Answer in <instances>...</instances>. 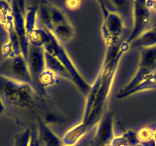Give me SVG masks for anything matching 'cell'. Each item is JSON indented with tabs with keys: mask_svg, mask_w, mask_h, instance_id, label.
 Instances as JSON below:
<instances>
[{
	"mask_svg": "<svg viewBox=\"0 0 156 146\" xmlns=\"http://www.w3.org/2000/svg\"><path fill=\"white\" fill-rule=\"evenodd\" d=\"M129 46L130 45L127 43L126 41H124L107 49L102 64V68L104 69L105 71L104 77L98 90L91 111L87 119L84 122V123L86 124L90 128L98 122L102 117L103 107L112 90L119 63L122 56L129 50Z\"/></svg>",
	"mask_w": 156,
	"mask_h": 146,
	"instance_id": "obj_1",
	"label": "cell"
},
{
	"mask_svg": "<svg viewBox=\"0 0 156 146\" xmlns=\"http://www.w3.org/2000/svg\"><path fill=\"white\" fill-rule=\"evenodd\" d=\"M49 34H50V40L43 46L44 50L55 56L64 66V68L67 69L68 72L70 74L71 77L73 79V84L81 92L88 93L90 89V85L88 84L85 78L83 77V75L78 71L73 60L68 54L65 48L63 47V44H61L51 32H49Z\"/></svg>",
	"mask_w": 156,
	"mask_h": 146,
	"instance_id": "obj_2",
	"label": "cell"
},
{
	"mask_svg": "<svg viewBox=\"0 0 156 146\" xmlns=\"http://www.w3.org/2000/svg\"><path fill=\"white\" fill-rule=\"evenodd\" d=\"M102 14L101 33L107 48L118 44L124 28V20L119 15L109 12L105 7L103 2H98Z\"/></svg>",
	"mask_w": 156,
	"mask_h": 146,
	"instance_id": "obj_3",
	"label": "cell"
},
{
	"mask_svg": "<svg viewBox=\"0 0 156 146\" xmlns=\"http://www.w3.org/2000/svg\"><path fill=\"white\" fill-rule=\"evenodd\" d=\"M133 29L128 39L125 41L129 45L135 41L141 34L143 33L144 32H146V27L148 26L151 20L150 7L147 6L146 2H133Z\"/></svg>",
	"mask_w": 156,
	"mask_h": 146,
	"instance_id": "obj_4",
	"label": "cell"
},
{
	"mask_svg": "<svg viewBox=\"0 0 156 146\" xmlns=\"http://www.w3.org/2000/svg\"><path fill=\"white\" fill-rule=\"evenodd\" d=\"M114 119L111 113L102 115L98 122L94 136V146H107L114 139Z\"/></svg>",
	"mask_w": 156,
	"mask_h": 146,
	"instance_id": "obj_5",
	"label": "cell"
},
{
	"mask_svg": "<svg viewBox=\"0 0 156 146\" xmlns=\"http://www.w3.org/2000/svg\"><path fill=\"white\" fill-rule=\"evenodd\" d=\"M27 63L33 79L37 78L46 70V57L43 47H35L29 45Z\"/></svg>",
	"mask_w": 156,
	"mask_h": 146,
	"instance_id": "obj_6",
	"label": "cell"
},
{
	"mask_svg": "<svg viewBox=\"0 0 156 146\" xmlns=\"http://www.w3.org/2000/svg\"><path fill=\"white\" fill-rule=\"evenodd\" d=\"M37 146H63L62 139L57 136L45 122L37 119Z\"/></svg>",
	"mask_w": 156,
	"mask_h": 146,
	"instance_id": "obj_7",
	"label": "cell"
},
{
	"mask_svg": "<svg viewBox=\"0 0 156 146\" xmlns=\"http://www.w3.org/2000/svg\"><path fill=\"white\" fill-rule=\"evenodd\" d=\"M90 128L85 123L80 122L68 130L62 138L63 145H76L81 138L86 135Z\"/></svg>",
	"mask_w": 156,
	"mask_h": 146,
	"instance_id": "obj_8",
	"label": "cell"
},
{
	"mask_svg": "<svg viewBox=\"0 0 156 146\" xmlns=\"http://www.w3.org/2000/svg\"><path fill=\"white\" fill-rule=\"evenodd\" d=\"M51 33L53 34L55 37L58 40L61 44L66 43L68 41H71L74 35V30H73V25L68 20L64 22L59 23L56 24L51 29Z\"/></svg>",
	"mask_w": 156,
	"mask_h": 146,
	"instance_id": "obj_9",
	"label": "cell"
},
{
	"mask_svg": "<svg viewBox=\"0 0 156 146\" xmlns=\"http://www.w3.org/2000/svg\"><path fill=\"white\" fill-rule=\"evenodd\" d=\"M45 57H46V69L51 71L57 76H62L73 82V79L71 77L70 74L68 72L64 66L55 56L45 50Z\"/></svg>",
	"mask_w": 156,
	"mask_h": 146,
	"instance_id": "obj_10",
	"label": "cell"
},
{
	"mask_svg": "<svg viewBox=\"0 0 156 146\" xmlns=\"http://www.w3.org/2000/svg\"><path fill=\"white\" fill-rule=\"evenodd\" d=\"M155 85L156 75L152 74V75H150L149 77H147L146 79L142 80L141 82L139 83L138 85H136L135 87L133 88V89L129 90V91H127V92H118L116 94V98L119 100L124 99V98H126V97H129V96L133 95L134 93H136V92H139V91L150 89L151 88H153Z\"/></svg>",
	"mask_w": 156,
	"mask_h": 146,
	"instance_id": "obj_11",
	"label": "cell"
},
{
	"mask_svg": "<svg viewBox=\"0 0 156 146\" xmlns=\"http://www.w3.org/2000/svg\"><path fill=\"white\" fill-rule=\"evenodd\" d=\"M29 42L30 46L35 47H43L50 40L49 32L43 28H39V26L35 29L31 33L28 35Z\"/></svg>",
	"mask_w": 156,
	"mask_h": 146,
	"instance_id": "obj_12",
	"label": "cell"
},
{
	"mask_svg": "<svg viewBox=\"0 0 156 146\" xmlns=\"http://www.w3.org/2000/svg\"><path fill=\"white\" fill-rule=\"evenodd\" d=\"M131 44H133L136 46H142L143 48L156 46V29L146 30Z\"/></svg>",
	"mask_w": 156,
	"mask_h": 146,
	"instance_id": "obj_13",
	"label": "cell"
},
{
	"mask_svg": "<svg viewBox=\"0 0 156 146\" xmlns=\"http://www.w3.org/2000/svg\"><path fill=\"white\" fill-rule=\"evenodd\" d=\"M38 6H33L25 10V26L28 35L38 27Z\"/></svg>",
	"mask_w": 156,
	"mask_h": 146,
	"instance_id": "obj_14",
	"label": "cell"
},
{
	"mask_svg": "<svg viewBox=\"0 0 156 146\" xmlns=\"http://www.w3.org/2000/svg\"><path fill=\"white\" fill-rule=\"evenodd\" d=\"M57 80V75L51 71L46 69L37 78L39 84L45 87H49L55 85Z\"/></svg>",
	"mask_w": 156,
	"mask_h": 146,
	"instance_id": "obj_15",
	"label": "cell"
},
{
	"mask_svg": "<svg viewBox=\"0 0 156 146\" xmlns=\"http://www.w3.org/2000/svg\"><path fill=\"white\" fill-rule=\"evenodd\" d=\"M122 141L127 146H136L140 144L136 132L133 130H128V131L123 132L120 135Z\"/></svg>",
	"mask_w": 156,
	"mask_h": 146,
	"instance_id": "obj_16",
	"label": "cell"
},
{
	"mask_svg": "<svg viewBox=\"0 0 156 146\" xmlns=\"http://www.w3.org/2000/svg\"><path fill=\"white\" fill-rule=\"evenodd\" d=\"M136 135H137V138H138L140 143H144V142H147V141L153 140L154 136V132L151 129L144 127V128L140 129L136 132Z\"/></svg>",
	"mask_w": 156,
	"mask_h": 146,
	"instance_id": "obj_17",
	"label": "cell"
},
{
	"mask_svg": "<svg viewBox=\"0 0 156 146\" xmlns=\"http://www.w3.org/2000/svg\"><path fill=\"white\" fill-rule=\"evenodd\" d=\"M32 131L30 129H27L24 132H22L18 136L16 141V146H29L31 141Z\"/></svg>",
	"mask_w": 156,
	"mask_h": 146,
	"instance_id": "obj_18",
	"label": "cell"
},
{
	"mask_svg": "<svg viewBox=\"0 0 156 146\" xmlns=\"http://www.w3.org/2000/svg\"><path fill=\"white\" fill-rule=\"evenodd\" d=\"M82 4L81 1H67L65 5L69 10H76Z\"/></svg>",
	"mask_w": 156,
	"mask_h": 146,
	"instance_id": "obj_19",
	"label": "cell"
},
{
	"mask_svg": "<svg viewBox=\"0 0 156 146\" xmlns=\"http://www.w3.org/2000/svg\"><path fill=\"white\" fill-rule=\"evenodd\" d=\"M63 146H76V145H63Z\"/></svg>",
	"mask_w": 156,
	"mask_h": 146,
	"instance_id": "obj_20",
	"label": "cell"
}]
</instances>
